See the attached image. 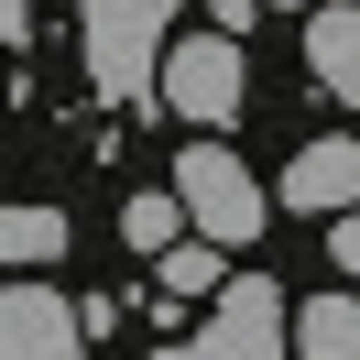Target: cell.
<instances>
[{"label":"cell","mask_w":360,"mask_h":360,"mask_svg":"<svg viewBox=\"0 0 360 360\" xmlns=\"http://www.w3.org/2000/svg\"><path fill=\"white\" fill-rule=\"evenodd\" d=\"M164 22H175V0H88V11H77L88 88L110 98V110H131V98H164Z\"/></svg>","instance_id":"1"},{"label":"cell","mask_w":360,"mask_h":360,"mask_svg":"<svg viewBox=\"0 0 360 360\" xmlns=\"http://www.w3.org/2000/svg\"><path fill=\"white\" fill-rule=\"evenodd\" d=\"M175 197H186V219H197L207 240H229V251H240V240H262V219H273V186L251 175V164L229 153L219 131H197V142L175 153Z\"/></svg>","instance_id":"2"},{"label":"cell","mask_w":360,"mask_h":360,"mask_svg":"<svg viewBox=\"0 0 360 360\" xmlns=\"http://www.w3.org/2000/svg\"><path fill=\"white\" fill-rule=\"evenodd\" d=\"M240 98H251V77H240V33H175L164 44V110L186 120V131H229L240 120Z\"/></svg>","instance_id":"3"},{"label":"cell","mask_w":360,"mask_h":360,"mask_svg":"<svg viewBox=\"0 0 360 360\" xmlns=\"http://www.w3.org/2000/svg\"><path fill=\"white\" fill-rule=\"evenodd\" d=\"M284 284H262V273H229V295H219V316H207L197 338H175V349H153V360H284Z\"/></svg>","instance_id":"4"},{"label":"cell","mask_w":360,"mask_h":360,"mask_svg":"<svg viewBox=\"0 0 360 360\" xmlns=\"http://www.w3.org/2000/svg\"><path fill=\"white\" fill-rule=\"evenodd\" d=\"M77 349H88V316L44 273H11V295H0V360H77Z\"/></svg>","instance_id":"5"},{"label":"cell","mask_w":360,"mask_h":360,"mask_svg":"<svg viewBox=\"0 0 360 360\" xmlns=\"http://www.w3.org/2000/svg\"><path fill=\"white\" fill-rule=\"evenodd\" d=\"M273 197L306 207V219H349V207H360V142H306V153L284 164Z\"/></svg>","instance_id":"6"},{"label":"cell","mask_w":360,"mask_h":360,"mask_svg":"<svg viewBox=\"0 0 360 360\" xmlns=\"http://www.w3.org/2000/svg\"><path fill=\"white\" fill-rule=\"evenodd\" d=\"M306 66H316L328 98L360 110V0H316V11H306Z\"/></svg>","instance_id":"7"},{"label":"cell","mask_w":360,"mask_h":360,"mask_svg":"<svg viewBox=\"0 0 360 360\" xmlns=\"http://www.w3.org/2000/svg\"><path fill=\"white\" fill-rule=\"evenodd\" d=\"M295 360H360V295H316V306H295Z\"/></svg>","instance_id":"8"},{"label":"cell","mask_w":360,"mask_h":360,"mask_svg":"<svg viewBox=\"0 0 360 360\" xmlns=\"http://www.w3.org/2000/svg\"><path fill=\"white\" fill-rule=\"evenodd\" d=\"M0 262L11 273H55L66 262V207H11L0 219Z\"/></svg>","instance_id":"9"},{"label":"cell","mask_w":360,"mask_h":360,"mask_svg":"<svg viewBox=\"0 0 360 360\" xmlns=\"http://www.w3.org/2000/svg\"><path fill=\"white\" fill-rule=\"evenodd\" d=\"M164 295H229V240H175L164 251Z\"/></svg>","instance_id":"10"},{"label":"cell","mask_w":360,"mask_h":360,"mask_svg":"<svg viewBox=\"0 0 360 360\" xmlns=\"http://www.w3.org/2000/svg\"><path fill=\"white\" fill-rule=\"evenodd\" d=\"M186 229H197V219H186V197H131V207H120V240H131V251H153V262L186 240Z\"/></svg>","instance_id":"11"},{"label":"cell","mask_w":360,"mask_h":360,"mask_svg":"<svg viewBox=\"0 0 360 360\" xmlns=\"http://www.w3.org/2000/svg\"><path fill=\"white\" fill-rule=\"evenodd\" d=\"M328 251H338V273H349V284H360V207H349V219L328 229Z\"/></svg>","instance_id":"12"},{"label":"cell","mask_w":360,"mask_h":360,"mask_svg":"<svg viewBox=\"0 0 360 360\" xmlns=\"http://www.w3.org/2000/svg\"><path fill=\"white\" fill-rule=\"evenodd\" d=\"M251 11H273V0H207V22H219V33H251Z\"/></svg>","instance_id":"13"},{"label":"cell","mask_w":360,"mask_h":360,"mask_svg":"<svg viewBox=\"0 0 360 360\" xmlns=\"http://www.w3.org/2000/svg\"><path fill=\"white\" fill-rule=\"evenodd\" d=\"M0 22H11V44H22V0H0Z\"/></svg>","instance_id":"14"},{"label":"cell","mask_w":360,"mask_h":360,"mask_svg":"<svg viewBox=\"0 0 360 360\" xmlns=\"http://www.w3.org/2000/svg\"><path fill=\"white\" fill-rule=\"evenodd\" d=\"M273 11H306V0H273Z\"/></svg>","instance_id":"15"}]
</instances>
